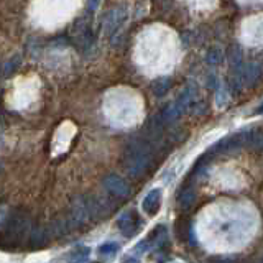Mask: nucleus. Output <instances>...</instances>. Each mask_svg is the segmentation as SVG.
<instances>
[]
</instances>
